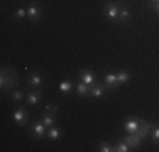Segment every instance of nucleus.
Masks as SVG:
<instances>
[{
    "label": "nucleus",
    "mask_w": 159,
    "mask_h": 152,
    "mask_svg": "<svg viewBox=\"0 0 159 152\" xmlns=\"http://www.w3.org/2000/svg\"><path fill=\"white\" fill-rule=\"evenodd\" d=\"M130 17H132L130 10H129L127 7H122L120 12H119V20H117V22H120V24H127V22L130 20Z\"/></svg>",
    "instance_id": "nucleus-14"
},
{
    "label": "nucleus",
    "mask_w": 159,
    "mask_h": 152,
    "mask_svg": "<svg viewBox=\"0 0 159 152\" xmlns=\"http://www.w3.org/2000/svg\"><path fill=\"white\" fill-rule=\"evenodd\" d=\"M117 81H119V85H124V83L130 81V73L129 71H119L117 73Z\"/></svg>",
    "instance_id": "nucleus-20"
},
{
    "label": "nucleus",
    "mask_w": 159,
    "mask_h": 152,
    "mask_svg": "<svg viewBox=\"0 0 159 152\" xmlns=\"http://www.w3.org/2000/svg\"><path fill=\"white\" fill-rule=\"evenodd\" d=\"M154 127V123L152 122H147V120H142L141 122V125H139V128H137V132H135V134H137L139 137H141V139L144 140L146 139L147 135H149V132H151V128Z\"/></svg>",
    "instance_id": "nucleus-9"
},
{
    "label": "nucleus",
    "mask_w": 159,
    "mask_h": 152,
    "mask_svg": "<svg viewBox=\"0 0 159 152\" xmlns=\"http://www.w3.org/2000/svg\"><path fill=\"white\" fill-rule=\"evenodd\" d=\"M119 12H120V7L117 5V3H107V5L103 7L105 17H107L108 20H112V22L119 20Z\"/></svg>",
    "instance_id": "nucleus-2"
},
{
    "label": "nucleus",
    "mask_w": 159,
    "mask_h": 152,
    "mask_svg": "<svg viewBox=\"0 0 159 152\" xmlns=\"http://www.w3.org/2000/svg\"><path fill=\"white\" fill-rule=\"evenodd\" d=\"M24 17H27V9H17L16 12H14V19H17V20H20V19H24Z\"/></svg>",
    "instance_id": "nucleus-22"
},
{
    "label": "nucleus",
    "mask_w": 159,
    "mask_h": 152,
    "mask_svg": "<svg viewBox=\"0 0 159 152\" xmlns=\"http://www.w3.org/2000/svg\"><path fill=\"white\" fill-rule=\"evenodd\" d=\"M14 122L19 125V127H24L25 123L29 122V115H27V112H25L24 108H16L14 110Z\"/></svg>",
    "instance_id": "nucleus-6"
},
{
    "label": "nucleus",
    "mask_w": 159,
    "mask_h": 152,
    "mask_svg": "<svg viewBox=\"0 0 159 152\" xmlns=\"http://www.w3.org/2000/svg\"><path fill=\"white\" fill-rule=\"evenodd\" d=\"M43 85H44V79H43V76H41L39 73H32L31 76H29V79H27L29 88H41Z\"/></svg>",
    "instance_id": "nucleus-12"
},
{
    "label": "nucleus",
    "mask_w": 159,
    "mask_h": 152,
    "mask_svg": "<svg viewBox=\"0 0 159 152\" xmlns=\"http://www.w3.org/2000/svg\"><path fill=\"white\" fill-rule=\"evenodd\" d=\"M113 150H117V152H129V150H130V147L127 145L125 140H117V144L113 145Z\"/></svg>",
    "instance_id": "nucleus-21"
},
{
    "label": "nucleus",
    "mask_w": 159,
    "mask_h": 152,
    "mask_svg": "<svg viewBox=\"0 0 159 152\" xmlns=\"http://www.w3.org/2000/svg\"><path fill=\"white\" fill-rule=\"evenodd\" d=\"M31 135L32 139H43V137L48 135V127L43 123V122H37V123H32L31 125Z\"/></svg>",
    "instance_id": "nucleus-3"
},
{
    "label": "nucleus",
    "mask_w": 159,
    "mask_h": 152,
    "mask_svg": "<svg viewBox=\"0 0 159 152\" xmlns=\"http://www.w3.org/2000/svg\"><path fill=\"white\" fill-rule=\"evenodd\" d=\"M103 81H105V86L108 88V91L112 90H117L119 88V81H117V73H107L103 76Z\"/></svg>",
    "instance_id": "nucleus-8"
},
{
    "label": "nucleus",
    "mask_w": 159,
    "mask_h": 152,
    "mask_svg": "<svg viewBox=\"0 0 159 152\" xmlns=\"http://www.w3.org/2000/svg\"><path fill=\"white\" fill-rule=\"evenodd\" d=\"M73 90V83L70 81V79H64V81H61L59 83V91H61V93H70V91Z\"/></svg>",
    "instance_id": "nucleus-19"
},
{
    "label": "nucleus",
    "mask_w": 159,
    "mask_h": 152,
    "mask_svg": "<svg viewBox=\"0 0 159 152\" xmlns=\"http://www.w3.org/2000/svg\"><path fill=\"white\" fill-rule=\"evenodd\" d=\"M124 140L127 142V145L130 147V149H137V147L142 144V139L137 134H127L125 137H124Z\"/></svg>",
    "instance_id": "nucleus-13"
},
{
    "label": "nucleus",
    "mask_w": 159,
    "mask_h": 152,
    "mask_svg": "<svg viewBox=\"0 0 159 152\" xmlns=\"http://www.w3.org/2000/svg\"><path fill=\"white\" fill-rule=\"evenodd\" d=\"M107 91H108V88L105 86V83H95L93 86H90L88 96H92V98H103L105 95H107Z\"/></svg>",
    "instance_id": "nucleus-5"
},
{
    "label": "nucleus",
    "mask_w": 159,
    "mask_h": 152,
    "mask_svg": "<svg viewBox=\"0 0 159 152\" xmlns=\"http://www.w3.org/2000/svg\"><path fill=\"white\" fill-rule=\"evenodd\" d=\"M41 122H43L44 125L49 128V127H52V125H56V115H52V113H44L43 115V118H41Z\"/></svg>",
    "instance_id": "nucleus-16"
},
{
    "label": "nucleus",
    "mask_w": 159,
    "mask_h": 152,
    "mask_svg": "<svg viewBox=\"0 0 159 152\" xmlns=\"http://www.w3.org/2000/svg\"><path fill=\"white\" fill-rule=\"evenodd\" d=\"M141 118L139 117H129V118L124 122V130H125V134H135L139 128V125H141Z\"/></svg>",
    "instance_id": "nucleus-4"
},
{
    "label": "nucleus",
    "mask_w": 159,
    "mask_h": 152,
    "mask_svg": "<svg viewBox=\"0 0 159 152\" xmlns=\"http://www.w3.org/2000/svg\"><path fill=\"white\" fill-rule=\"evenodd\" d=\"M149 9L154 10V12L159 15V2H156V3H149Z\"/></svg>",
    "instance_id": "nucleus-26"
},
{
    "label": "nucleus",
    "mask_w": 159,
    "mask_h": 152,
    "mask_svg": "<svg viewBox=\"0 0 159 152\" xmlns=\"http://www.w3.org/2000/svg\"><path fill=\"white\" fill-rule=\"evenodd\" d=\"M46 137H48V139H51V140H59V139H61V128H58L56 125L49 127Z\"/></svg>",
    "instance_id": "nucleus-15"
},
{
    "label": "nucleus",
    "mask_w": 159,
    "mask_h": 152,
    "mask_svg": "<svg viewBox=\"0 0 159 152\" xmlns=\"http://www.w3.org/2000/svg\"><path fill=\"white\" fill-rule=\"evenodd\" d=\"M98 150H100V152H112L113 145H112V144H108V142H102L100 145H98Z\"/></svg>",
    "instance_id": "nucleus-23"
},
{
    "label": "nucleus",
    "mask_w": 159,
    "mask_h": 152,
    "mask_svg": "<svg viewBox=\"0 0 159 152\" xmlns=\"http://www.w3.org/2000/svg\"><path fill=\"white\" fill-rule=\"evenodd\" d=\"M80 81H83L85 85H88V86H93L97 83V76H95V73H92V71L83 69L81 73H80Z\"/></svg>",
    "instance_id": "nucleus-10"
},
{
    "label": "nucleus",
    "mask_w": 159,
    "mask_h": 152,
    "mask_svg": "<svg viewBox=\"0 0 159 152\" xmlns=\"http://www.w3.org/2000/svg\"><path fill=\"white\" fill-rule=\"evenodd\" d=\"M44 110H46L48 113H52V115H56V113H58V105H51V103H48L46 106H44Z\"/></svg>",
    "instance_id": "nucleus-24"
},
{
    "label": "nucleus",
    "mask_w": 159,
    "mask_h": 152,
    "mask_svg": "<svg viewBox=\"0 0 159 152\" xmlns=\"http://www.w3.org/2000/svg\"><path fill=\"white\" fill-rule=\"evenodd\" d=\"M151 139H152V142H154V144H159V127H154V128H152Z\"/></svg>",
    "instance_id": "nucleus-25"
},
{
    "label": "nucleus",
    "mask_w": 159,
    "mask_h": 152,
    "mask_svg": "<svg viewBox=\"0 0 159 152\" xmlns=\"http://www.w3.org/2000/svg\"><path fill=\"white\" fill-rule=\"evenodd\" d=\"M25 100H27L29 105H37L43 100V91H41V88H32L29 93H25Z\"/></svg>",
    "instance_id": "nucleus-7"
},
{
    "label": "nucleus",
    "mask_w": 159,
    "mask_h": 152,
    "mask_svg": "<svg viewBox=\"0 0 159 152\" xmlns=\"http://www.w3.org/2000/svg\"><path fill=\"white\" fill-rule=\"evenodd\" d=\"M17 74L12 68H3L2 74H0V86H2V91H12V88L17 86Z\"/></svg>",
    "instance_id": "nucleus-1"
},
{
    "label": "nucleus",
    "mask_w": 159,
    "mask_h": 152,
    "mask_svg": "<svg viewBox=\"0 0 159 152\" xmlns=\"http://www.w3.org/2000/svg\"><path fill=\"white\" fill-rule=\"evenodd\" d=\"M9 98L12 101H22L25 98V95L22 93V91H19V90H12V91H9Z\"/></svg>",
    "instance_id": "nucleus-18"
},
{
    "label": "nucleus",
    "mask_w": 159,
    "mask_h": 152,
    "mask_svg": "<svg viewBox=\"0 0 159 152\" xmlns=\"http://www.w3.org/2000/svg\"><path fill=\"white\" fill-rule=\"evenodd\" d=\"M88 93H90V86L88 85H85V83H78L76 85V95L78 96H88Z\"/></svg>",
    "instance_id": "nucleus-17"
},
{
    "label": "nucleus",
    "mask_w": 159,
    "mask_h": 152,
    "mask_svg": "<svg viewBox=\"0 0 159 152\" xmlns=\"http://www.w3.org/2000/svg\"><path fill=\"white\" fill-rule=\"evenodd\" d=\"M27 17H29V20H31V22H37L41 17H43V10H41V7L31 3L29 9H27Z\"/></svg>",
    "instance_id": "nucleus-11"
}]
</instances>
